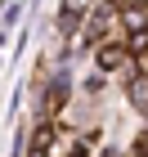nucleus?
<instances>
[{"instance_id": "1", "label": "nucleus", "mask_w": 148, "mask_h": 157, "mask_svg": "<svg viewBox=\"0 0 148 157\" xmlns=\"http://www.w3.org/2000/svg\"><path fill=\"white\" fill-rule=\"evenodd\" d=\"M99 63H103V67H121V63H130V49L108 45V49H99Z\"/></svg>"}, {"instance_id": "2", "label": "nucleus", "mask_w": 148, "mask_h": 157, "mask_svg": "<svg viewBox=\"0 0 148 157\" xmlns=\"http://www.w3.org/2000/svg\"><path fill=\"white\" fill-rule=\"evenodd\" d=\"M130 94H135V103H139V108L148 112V76H139V81L130 85Z\"/></svg>"}]
</instances>
